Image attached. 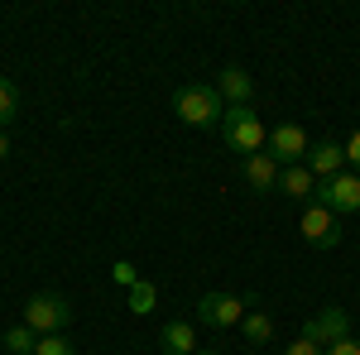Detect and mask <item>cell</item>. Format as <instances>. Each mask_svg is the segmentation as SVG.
Listing matches in <instances>:
<instances>
[{
	"label": "cell",
	"mask_w": 360,
	"mask_h": 355,
	"mask_svg": "<svg viewBox=\"0 0 360 355\" xmlns=\"http://www.w3.org/2000/svg\"><path fill=\"white\" fill-rule=\"evenodd\" d=\"M173 110H178V120L183 125H197V130H207V125H221V91L217 86H207V82H188V86H178V96H173Z\"/></svg>",
	"instance_id": "6da1fadb"
},
{
	"label": "cell",
	"mask_w": 360,
	"mask_h": 355,
	"mask_svg": "<svg viewBox=\"0 0 360 355\" xmlns=\"http://www.w3.org/2000/svg\"><path fill=\"white\" fill-rule=\"evenodd\" d=\"M221 139L236 149V154H259V144L269 139V130H264V120H259L250 106H226V115H221Z\"/></svg>",
	"instance_id": "7a4b0ae2"
},
{
	"label": "cell",
	"mask_w": 360,
	"mask_h": 355,
	"mask_svg": "<svg viewBox=\"0 0 360 355\" xmlns=\"http://www.w3.org/2000/svg\"><path fill=\"white\" fill-rule=\"evenodd\" d=\"M68 322H72V302L58 293H34L25 302V327H34L39 336H63Z\"/></svg>",
	"instance_id": "3957f363"
},
{
	"label": "cell",
	"mask_w": 360,
	"mask_h": 355,
	"mask_svg": "<svg viewBox=\"0 0 360 355\" xmlns=\"http://www.w3.org/2000/svg\"><path fill=\"white\" fill-rule=\"evenodd\" d=\"M197 322H207V327H240L245 322V302L240 298H231V293H202L197 298Z\"/></svg>",
	"instance_id": "277c9868"
},
{
	"label": "cell",
	"mask_w": 360,
	"mask_h": 355,
	"mask_svg": "<svg viewBox=\"0 0 360 355\" xmlns=\"http://www.w3.org/2000/svg\"><path fill=\"white\" fill-rule=\"evenodd\" d=\"M303 240H307V245H317V250L341 245V217L327 212L322 202H312V207L303 212Z\"/></svg>",
	"instance_id": "5b68a950"
},
{
	"label": "cell",
	"mask_w": 360,
	"mask_h": 355,
	"mask_svg": "<svg viewBox=\"0 0 360 355\" xmlns=\"http://www.w3.org/2000/svg\"><path fill=\"white\" fill-rule=\"evenodd\" d=\"M317 202H322L327 212H336V217L360 212V173H336L332 183L317 188Z\"/></svg>",
	"instance_id": "8992f818"
},
{
	"label": "cell",
	"mask_w": 360,
	"mask_h": 355,
	"mask_svg": "<svg viewBox=\"0 0 360 355\" xmlns=\"http://www.w3.org/2000/svg\"><path fill=\"white\" fill-rule=\"evenodd\" d=\"M303 336H307V341H317V346H336V341L351 336V312H346V307H322L317 317H307Z\"/></svg>",
	"instance_id": "52a82bcc"
},
{
	"label": "cell",
	"mask_w": 360,
	"mask_h": 355,
	"mask_svg": "<svg viewBox=\"0 0 360 355\" xmlns=\"http://www.w3.org/2000/svg\"><path fill=\"white\" fill-rule=\"evenodd\" d=\"M269 149H274V159L283 168H293V164H307V130L303 125H278L274 135H269Z\"/></svg>",
	"instance_id": "ba28073f"
},
{
	"label": "cell",
	"mask_w": 360,
	"mask_h": 355,
	"mask_svg": "<svg viewBox=\"0 0 360 355\" xmlns=\"http://www.w3.org/2000/svg\"><path fill=\"white\" fill-rule=\"evenodd\" d=\"M240 178L250 192H278V159L274 154H245L240 159Z\"/></svg>",
	"instance_id": "9c48e42d"
},
{
	"label": "cell",
	"mask_w": 360,
	"mask_h": 355,
	"mask_svg": "<svg viewBox=\"0 0 360 355\" xmlns=\"http://www.w3.org/2000/svg\"><path fill=\"white\" fill-rule=\"evenodd\" d=\"M341 168H346V144L322 139V144H312V149H307V173H312L317 183H332Z\"/></svg>",
	"instance_id": "30bf717a"
},
{
	"label": "cell",
	"mask_w": 360,
	"mask_h": 355,
	"mask_svg": "<svg viewBox=\"0 0 360 355\" xmlns=\"http://www.w3.org/2000/svg\"><path fill=\"white\" fill-rule=\"evenodd\" d=\"M278 188L293 202H307V197H317V178L307 173V164H293V168H278Z\"/></svg>",
	"instance_id": "8fae6325"
},
{
	"label": "cell",
	"mask_w": 360,
	"mask_h": 355,
	"mask_svg": "<svg viewBox=\"0 0 360 355\" xmlns=\"http://www.w3.org/2000/svg\"><path fill=\"white\" fill-rule=\"evenodd\" d=\"M217 91H221L231 106H250V96H255V82H250L245 67H226L221 77H217Z\"/></svg>",
	"instance_id": "7c38bea8"
},
{
	"label": "cell",
	"mask_w": 360,
	"mask_h": 355,
	"mask_svg": "<svg viewBox=\"0 0 360 355\" xmlns=\"http://www.w3.org/2000/svg\"><path fill=\"white\" fill-rule=\"evenodd\" d=\"M159 341H164V355H197V331H193V322H168Z\"/></svg>",
	"instance_id": "4fadbf2b"
},
{
	"label": "cell",
	"mask_w": 360,
	"mask_h": 355,
	"mask_svg": "<svg viewBox=\"0 0 360 355\" xmlns=\"http://www.w3.org/2000/svg\"><path fill=\"white\" fill-rule=\"evenodd\" d=\"M5 351H10V355H34V351H39V331L25 327V322L10 327V331H5Z\"/></svg>",
	"instance_id": "5bb4252c"
},
{
	"label": "cell",
	"mask_w": 360,
	"mask_h": 355,
	"mask_svg": "<svg viewBox=\"0 0 360 355\" xmlns=\"http://www.w3.org/2000/svg\"><path fill=\"white\" fill-rule=\"evenodd\" d=\"M240 327H245L250 346H269V341H274V322H269V312H250Z\"/></svg>",
	"instance_id": "9a60e30c"
},
{
	"label": "cell",
	"mask_w": 360,
	"mask_h": 355,
	"mask_svg": "<svg viewBox=\"0 0 360 355\" xmlns=\"http://www.w3.org/2000/svg\"><path fill=\"white\" fill-rule=\"evenodd\" d=\"M15 115H20V86L10 77H0V130H10Z\"/></svg>",
	"instance_id": "2e32d148"
},
{
	"label": "cell",
	"mask_w": 360,
	"mask_h": 355,
	"mask_svg": "<svg viewBox=\"0 0 360 355\" xmlns=\"http://www.w3.org/2000/svg\"><path fill=\"white\" fill-rule=\"evenodd\" d=\"M154 298H159V293H154V283H144V278H139L135 288H130V312H139V317H144V312H154Z\"/></svg>",
	"instance_id": "e0dca14e"
},
{
	"label": "cell",
	"mask_w": 360,
	"mask_h": 355,
	"mask_svg": "<svg viewBox=\"0 0 360 355\" xmlns=\"http://www.w3.org/2000/svg\"><path fill=\"white\" fill-rule=\"evenodd\" d=\"M34 355H77V346L63 341V336H39V351Z\"/></svg>",
	"instance_id": "ac0fdd59"
},
{
	"label": "cell",
	"mask_w": 360,
	"mask_h": 355,
	"mask_svg": "<svg viewBox=\"0 0 360 355\" xmlns=\"http://www.w3.org/2000/svg\"><path fill=\"white\" fill-rule=\"evenodd\" d=\"M283 355H322V346H317V341H307V336H298L293 346H283Z\"/></svg>",
	"instance_id": "d6986e66"
},
{
	"label": "cell",
	"mask_w": 360,
	"mask_h": 355,
	"mask_svg": "<svg viewBox=\"0 0 360 355\" xmlns=\"http://www.w3.org/2000/svg\"><path fill=\"white\" fill-rule=\"evenodd\" d=\"M115 283H125V288H135V283H139V273H135L130 259H120V264H115Z\"/></svg>",
	"instance_id": "ffe728a7"
},
{
	"label": "cell",
	"mask_w": 360,
	"mask_h": 355,
	"mask_svg": "<svg viewBox=\"0 0 360 355\" xmlns=\"http://www.w3.org/2000/svg\"><path fill=\"white\" fill-rule=\"evenodd\" d=\"M327 355H360V341H356V336H346V341L327 346Z\"/></svg>",
	"instance_id": "44dd1931"
},
{
	"label": "cell",
	"mask_w": 360,
	"mask_h": 355,
	"mask_svg": "<svg viewBox=\"0 0 360 355\" xmlns=\"http://www.w3.org/2000/svg\"><path fill=\"white\" fill-rule=\"evenodd\" d=\"M346 164H356V173H360V130L346 139Z\"/></svg>",
	"instance_id": "7402d4cb"
},
{
	"label": "cell",
	"mask_w": 360,
	"mask_h": 355,
	"mask_svg": "<svg viewBox=\"0 0 360 355\" xmlns=\"http://www.w3.org/2000/svg\"><path fill=\"white\" fill-rule=\"evenodd\" d=\"M5 154H10V135L0 130V159H5Z\"/></svg>",
	"instance_id": "603a6c76"
},
{
	"label": "cell",
	"mask_w": 360,
	"mask_h": 355,
	"mask_svg": "<svg viewBox=\"0 0 360 355\" xmlns=\"http://www.w3.org/2000/svg\"><path fill=\"white\" fill-rule=\"evenodd\" d=\"M197 355H217V351H197Z\"/></svg>",
	"instance_id": "cb8c5ba5"
}]
</instances>
